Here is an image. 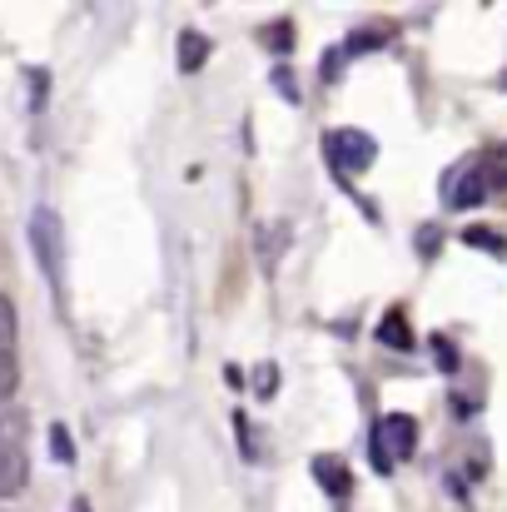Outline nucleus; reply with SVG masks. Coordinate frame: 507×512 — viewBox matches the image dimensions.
I'll return each mask as SVG.
<instances>
[{"label":"nucleus","mask_w":507,"mask_h":512,"mask_svg":"<svg viewBox=\"0 0 507 512\" xmlns=\"http://www.w3.org/2000/svg\"><path fill=\"white\" fill-rule=\"evenodd\" d=\"M329 160L338 170H368L378 160V145L368 135H358V130H334L329 135Z\"/></svg>","instance_id":"4"},{"label":"nucleus","mask_w":507,"mask_h":512,"mask_svg":"<svg viewBox=\"0 0 507 512\" xmlns=\"http://www.w3.org/2000/svg\"><path fill=\"white\" fill-rule=\"evenodd\" d=\"M15 378H20V373H15V358H10V353H0V398H10V393H15Z\"/></svg>","instance_id":"11"},{"label":"nucleus","mask_w":507,"mask_h":512,"mask_svg":"<svg viewBox=\"0 0 507 512\" xmlns=\"http://www.w3.org/2000/svg\"><path fill=\"white\" fill-rule=\"evenodd\" d=\"M463 239H468L473 249H488V254H498V259H503V254H507V249H503V239H498L493 229H468Z\"/></svg>","instance_id":"10"},{"label":"nucleus","mask_w":507,"mask_h":512,"mask_svg":"<svg viewBox=\"0 0 507 512\" xmlns=\"http://www.w3.org/2000/svg\"><path fill=\"white\" fill-rule=\"evenodd\" d=\"M75 512H90V508H85V503H75Z\"/></svg>","instance_id":"14"},{"label":"nucleus","mask_w":507,"mask_h":512,"mask_svg":"<svg viewBox=\"0 0 507 512\" xmlns=\"http://www.w3.org/2000/svg\"><path fill=\"white\" fill-rule=\"evenodd\" d=\"M413 448H418V418L388 413V418L378 423V438H373V468H378V473H393V463L413 458Z\"/></svg>","instance_id":"1"},{"label":"nucleus","mask_w":507,"mask_h":512,"mask_svg":"<svg viewBox=\"0 0 507 512\" xmlns=\"http://www.w3.org/2000/svg\"><path fill=\"white\" fill-rule=\"evenodd\" d=\"M10 343H15V304L0 294V353H10Z\"/></svg>","instance_id":"9"},{"label":"nucleus","mask_w":507,"mask_h":512,"mask_svg":"<svg viewBox=\"0 0 507 512\" xmlns=\"http://www.w3.org/2000/svg\"><path fill=\"white\" fill-rule=\"evenodd\" d=\"M30 234H35V254H40V264H45V279L60 289V279H65V239H60V219H55L50 209H35V214H30Z\"/></svg>","instance_id":"3"},{"label":"nucleus","mask_w":507,"mask_h":512,"mask_svg":"<svg viewBox=\"0 0 507 512\" xmlns=\"http://www.w3.org/2000/svg\"><path fill=\"white\" fill-rule=\"evenodd\" d=\"M378 339L388 343V348H408V343H413V334H408L403 314H388V319H383V329H378Z\"/></svg>","instance_id":"8"},{"label":"nucleus","mask_w":507,"mask_h":512,"mask_svg":"<svg viewBox=\"0 0 507 512\" xmlns=\"http://www.w3.org/2000/svg\"><path fill=\"white\" fill-rule=\"evenodd\" d=\"M314 478H319L334 498L348 493V463H343V458H314Z\"/></svg>","instance_id":"6"},{"label":"nucleus","mask_w":507,"mask_h":512,"mask_svg":"<svg viewBox=\"0 0 507 512\" xmlns=\"http://www.w3.org/2000/svg\"><path fill=\"white\" fill-rule=\"evenodd\" d=\"M264 35H269L264 45H274V50H289V45H294V25H269Z\"/></svg>","instance_id":"12"},{"label":"nucleus","mask_w":507,"mask_h":512,"mask_svg":"<svg viewBox=\"0 0 507 512\" xmlns=\"http://www.w3.org/2000/svg\"><path fill=\"white\" fill-rule=\"evenodd\" d=\"M204 60H209V40L194 35V30H184V35H179V70L189 75V70H199Z\"/></svg>","instance_id":"7"},{"label":"nucleus","mask_w":507,"mask_h":512,"mask_svg":"<svg viewBox=\"0 0 507 512\" xmlns=\"http://www.w3.org/2000/svg\"><path fill=\"white\" fill-rule=\"evenodd\" d=\"M433 353H438V363H443V368H458V358H453V343H448V339H433Z\"/></svg>","instance_id":"13"},{"label":"nucleus","mask_w":507,"mask_h":512,"mask_svg":"<svg viewBox=\"0 0 507 512\" xmlns=\"http://www.w3.org/2000/svg\"><path fill=\"white\" fill-rule=\"evenodd\" d=\"M25 478H30V463L20 448H0V498H15L25 493Z\"/></svg>","instance_id":"5"},{"label":"nucleus","mask_w":507,"mask_h":512,"mask_svg":"<svg viewBox=\"0 0 507 512\" xmlns=\"http://www.w3.org/2000/svg\"><path fill=\"white\" fill-rule=\"evenodd\" d=\"M498 184H503V170H498L493 160H473V165L448 174V204H453V209H473V204H483Z\"/></svg>","instance_id":"2"}]
</instances>
